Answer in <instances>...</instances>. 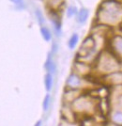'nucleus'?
Returning a JSON list of instances; mask_svg holds the SVG:
<instances>
[{"label":"nucleus","instance_id":"nucleus-8","mask_svg":"<svg viewBox=\"0 0 122 126\" xmlns=\"http://www.w3.org/2000/svg\"><path fill=\"white\" fill-rule=\"evenodd\" d=\"M51 103H52V96L47 93L45 95L44 99H43L42 102V108L44 111H48L49 108H50V105H51Z\"/></svg>","mask_w":122,"mask_h":126},{"label":"nucleus","instance_id":"nucleus-3","mask_svg":"<svg viewBox=\"0 0 122 126\" xmlns=\"http://www.w3.org/2000/svg\"><path fill=\"white\" fill-rule=\"evenodd\" d=\"M44 68L47 71V73H50L52 74H54L56 73V64L54 61L52 53H50L48 55V58L45 61V64H44Z\"/></svg>","mask_w":122,"mask_h":126},{"label":"nucleus","instance_id":"nucleus-10","mask_svg":"<svg viewBox=\"0 0 122 126\" xmlns=\"http://www.w3.org/2000/svg\"><path fill=\"white\" fill-rule=\"evenodd\" d=\"M35 15H36V18H37L39 24L41 26H44L45 24V19H44V16H43L42 12L40 11V10H36L35 11Z\"/></svg>","mask_w":122,"mask_h":126},{"label":"nucleus","instance_id":"nucleus-14","mask_svg":"<svg viewBox=\"0 0 122 126\" xmlns=\"http://www.w3.org/2000/svg\"><path fill=\"white\" fill-rule=\"evenodd\" d=\"M41 121H39L37 122V123H36V125H38V126L41 125Z\"/></svg>","mask_w":122,"mask_h":126},{"label":"nucleus","instance_id":"nucleus-9","mask_svg":"<svg viewBox=\"0 0 122 126\" xmlns=\"http://www.w3.org/2000/svg\"><path fill=\"white\" fill-rule=\"evenodd\" d=\"M77 12H78V9L75 6H69L67 9V16H68V18H72V17L76 16Z\"/></svg>","mask_w":122,"mask_h":126},{"label":"nucleus","instance_id":"nucleus-13","mask_svg":"<svg viewBox=\"0 0 122 126\" xmlns=\"http://www.w3.org/2000/svg\"><path fill=\"white\" fill-rule=\"evenodd\" d=\"M56 51H57V44H56L55 42H54L53 47H52V51H51V53L53 54V53H55Z\"/></svg>","mask_w":122,"mask_h":126},{"label":"nucleus","instance_id":"nucleus-2","mask_svg":"<svg viewBox=\"0 0 122 126\" xmlns=\"http://www.w3.org/2000/svg\"><path fill=\"white\" fill-rule=\"evenodd\" d=\"M51 21L53 22L56 36H60L61 35V21H60L57 11L51 10Z\"/></svg>","mask_w":122,"mask_h":126},{"label":"nucleus","instance_id":"nucleus-1","mask_svg":"<svg viewBox=\"0 0 122 126\" xmlns=\"http://www.w3.org/2000/svg\"><path fill=\"white\" fill-rule=\"evenodd\" d=\"M84 77H82L80 74L76 73H72L69 75V77L66 81V86L68 89H80L83 85Z\"/></svg>","mask_w":122,"mask_h":126},{"label":"nucleus","instance_id":"nucleus-4","mask_svg":"<svg viewBox=\"0 0 122 126\" xmlns=\"http://www.w3.org/2000/svg\"><path fill=\"white\" fill-rule=\"evenodd\" d=\"M88 16H89V11L87 9H85V8H82L77 12L76 20L79 24L82 25V24H85V22L87 21Z\"/></svg>","mask_w":122,"mask_h":126},{"label":"nucleus","instance_id":"nucleus-7","mask_svg":"<svg viewBox=\"0 0 122 126\" xmlns=\"http://www.w3.org/2000/svg\"><path fill=\"white\" fill-rule=\"evenodd\" d=\"M79 40H80L79 35L77 33H73L70 36V38L69 39V42H68V46H69V48L70 50H73V49L76 48L78 42H79Z\"/></svg>","mask_w":122,"mask_h":126},{"label":"nucleus","instance_id":"nucleus-5","mask_svg":"<svg viewBox=\"0 0 122 126\" xmlns=\"http://www.w3.org/2000/svg\"><path fill=\"white\" fill-rule=\"evenodd\" d=\"M44 87H45V89L47 90L48 92H50L52 89H53L54 87V77L53 74H50V73H47L44 76Z\"/></svg>","mask_w":122,"mask_h":126},{"label":"nucleus","instance_id":"nucleus-11","mask_svg":"<svg viewBox=\"0 0 122 126\" xmlns=\"http://www.w3.org/2000/svg\"><path fill=\"white\" fill-rule=\"evenodd\" d=\"M11 2L18 10H25L26 9V3L24 0H11Z\"/></svg>","mask_w":122,"mask_h":126},{"label":"nucleus","instance_id":"nucleus-6","mask_svg":"<svg viewBox=\"0 0 122 126\" xmlns=\"http://www.w3.org/2000/svg\"><path fill=\"white\" fill-rule=\"evenodd\" d=\"M41 34L42 36L43 40L45 42H51L52 41V38H53V35H52V32L51 30L48 28L47 26H41Z\"/></svg>","mask_w":122,"mask_h":126},{"label":"nucleus","instance_id":"nucleus-12","mask_svg":"<svg viewBox=\"0 0 122 126\" xmlns=\"http://www.w3.org/2000/svg\"><path fill=\"white\" fill-rule=\"evenodd\" d=\"M113 119H114V121L116 123H118L120 124L122 123V112H116L114 115H113Z\"/></svg>","mask_w":122,"mask_h":126}]
</instances>
